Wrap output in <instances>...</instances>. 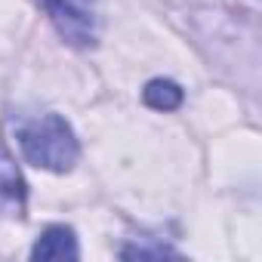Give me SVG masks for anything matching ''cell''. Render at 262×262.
<instances>
[{
	"label": "cell",
	"mask_w": 262,
	"mask_h": 262,
	"mask_svg": "<svg viewBox=\"0 0 262 262\" xmlns=\"http://www.w3.org/2000/svg\"><path fill=\"white\" fill-rule=\"evenodd\" d=\"M142 99H145L148 108L173 111V108L182 105V90H179V83H173V80H161V77H158V80H151V83L145 86Z\"/></svg>",
	"instance_id": "obj_5"
},
{
	"label": "cell",
	"mask_w": 262,
	"mask_h": 262,
	"mask_svg": "<svg viewBox=\"0 0 262 262\" xmlns=\"http://www.w3.org/2000/svg\"><path fill=\"white\" fill-rule=\"evenodd\" d=\"M77 237L68 225H50L40 241L31 250V259L37 262H62V259H77Z\"/></svg>",
	"instance_id": "obj_4"
},
{
	"label": "cell",
	"mask_w": 262,
	"mask_h": 262,
	"mask_svg": "<svg viewBox=\"0 0 262 262\" xmlns=\"http://www.w3.org/2000/svg\"><path fill=\"white\" fill-rule=\"evenodd\" d=\"M50 22L71 47H96L99 40V10L96 0H40Z\"/></svg>",
	"instance_id": "obj_2"
},
{
	"label": "cell",
	"mask_w": 262,
	"mask_h": 262,
	"mask_svg": "<svg viewBox=\"0 0 262 262\" xmlns=\"http://www.w3.org/2000/svg\"><path fill=\"white\" fill-rule=\"evenodd\" d=\"M19 145H22V155L28 164L53 170V173L71 170L77 164V155H80L74 129L59 114H43V117L25 123L19 129Z\"/></svg>",
	"instance_id": "obj_1"
},
{
	"label": "cell",
	"mask_w": 262,
	"mask_h": 262,
	"mask_svg": "<svg viewBox=\"0 0 262 262\" xmlns=\"http://www.w3.org/2000/svg\"><path fill=\"white\" fill-rule=\"evenodd\" d=\"M25 198H28V188L16 161L7 151H0V216H22Z\"/></svg>",
	"instance_id": "obj_3"
}]
</instances>
